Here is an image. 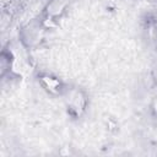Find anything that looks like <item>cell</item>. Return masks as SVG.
<instances>
[{"mask_svg":"<svg viewBox=\"0 0 157 157\" xmlns=\"http://www.w3.org/2000/svg\"><path fill=\"white\" fill-rule=\"evenodd\" d=\"M151 80H152L153 86L157 88V64H155V66L151 70Z\"/></svg>","mask_w":157,"mask_h":157,"instance_id":"obj_7","label":"cell"},{"mask_svg":"<svg viewBox=\"0 0 157 157\" xmlns=\"http://www.w3.org/2000/svg\"><path fill=\"white\" fill-rule=\"evenodd\" d=\"M61 98L69 118L78 120L85 117L90 105V97L85 88L77 85H69Z\"/></svg>","mask_w":157,"mask_h":157,"instance_id":"obj_1","label":"cell"},{"mask_svg":"<svg viewBox=\"0 0 157 157\" xmlns=\"http://www.w3.org/2000/svg\"><path fill=\"white\" fill-rule=\"evenodd\" d=\"M47 29L48 28L45 27L40 17L31 20L20 29L18 37L22 42V45L27 49H34L39 47L44 39V33Z\"/></svg>","mask_w":157,"mask_h":157,"instance_id":"obj_3","label":"cell"},{"mask_svg":"<svg viewBox=\"0 0 157 157\" xmlns=\"http://www.w3.org/2000/svg\"><path fill=\"white\" fill-rule=\"evenodd\" d=\"M36 77H37V82L42 87V90L48 96L54 97V98L63 97V94L65 93V91L69 86L63 78H60L59 76H56L52 72L40 71L37 74Z\"/></svg>","mask_w":157,"mask_h":157,"instance_id":"obj_4","label":"cell"},{"mask_svg":"<svg viewBox=\"0 0 157 157\" xmlns=\"http://www.w3.org/2000/svg\"><path fill=\"white\" fill-rule=\"evenodd\" d=\"M13 65H15V56L12 50L9 47H4L0 54V75L5 78L7 75L13 74Z\"/></svg>","mask_w":157,"mask_h":157,"instance_id":"obj_5","label":"cell"},{"mask_svg":"<svg viewBox=\"0 0 157 157\" xmlns=\"http://www.w3.org/2000/svg\"><path fill=\"white\" fill-rule=\"evenodd\" d=\"M150 112L155 118H157V93L152 97V101L150 103Z\"/></svg>","mask_w":157,"mask_h":157,"instance_id":"obj_6","label":"cell"},{"mask_svg":"<svg viewBox=\"0 0 157 157\" xmlns=\"http://www.w3.org/2000/svg\"><path fill=\"white\" fill-rule=\"evenodd\" d=\"M72 2L74 0H48L39 15L45 27L49 29L56 26L67 15Z\"/></svg>","mask_w":157,"mask_h":157,"instance_id":"obj_2","label":"cell"}]
</instances>
